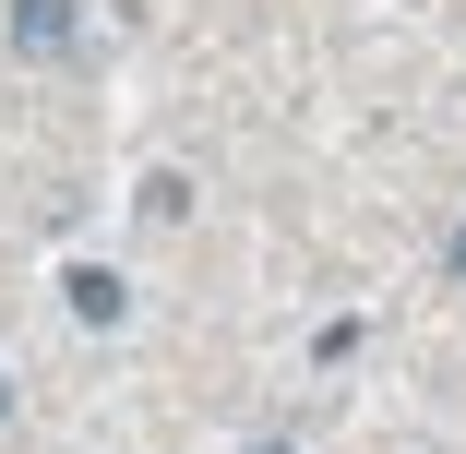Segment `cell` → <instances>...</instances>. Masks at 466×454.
I'll list each match as a JSON object with an SVG mask.
<instances>
[{"label":"cell","instance_id":"6da1fadb","mask_svg":"<svg viewBox=\"0 0 466 454\" xmlns=\"http://www.w3.org/2000/svg\"><path fill=\"white\" fill-rule=\"evenodd\" d=\"M72 36H84L72 0H13V48H25V60H72Z\"/></svg>","mask_w":466,"mask_h":454},{"label":"cell","instance_id":"7a4b0ae2","mask_svg":"<svg viewBox=\"0 0 466 454\" xmlns=\"http://www.w3.org/2000/svg\"><path fill=\"white\" fill-rule=\"evenodd\" d=\"M60 288H72V311H84V323H120V311H132V288L108 276V263H72Z\"/></svg>","mask_w":466,"mask_h":454},{"label":"cell","instance_id":"3957f363","mask_svg":"<svg viewBox=\"0 0 466 454\" xmlns=\"http://www.w3.org/2000/svg\"><path fill=\"white\" fill-rule=\"evenodd\" d=\"M454 276H466V227H454Z\"/></svg>","mask_w":466,"mask_h":454},{"label":"cell","instance_id":"277c9868","mask_svg":"<svg viewBox=\"0 0 466 454\" xmlns=\"http://www.w3.org/2000/svg\"><path fill=\"white\" fill-rule=\"evenodd\" d=\"M251 454H288V442H251Z\"/></svg>","mask_w":466,"mask_h":454}]
</instances>
